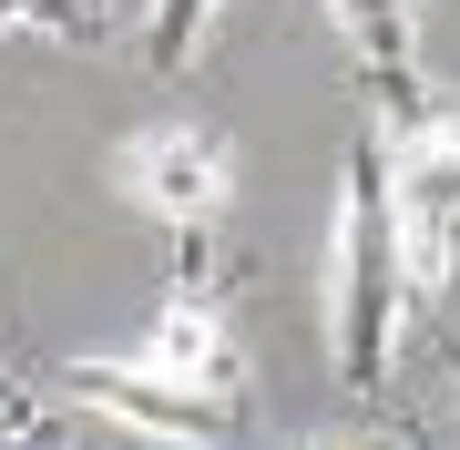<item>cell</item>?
<instances>
[{
    "mask_svg": "<svg viewBox=\"0 0 460 450\" xmlns=\"http://www.w3.org/2000/svg\"><path fill=\"white\" fill-rule=\"evenodd\" d=\"M205 21H215V0H154V11H144V62L164 72V83H184V72H195Z\"/></svg>",
    "mask_w": 460,
    "mask_h": 450,
    "instance_id": "7",
    "label": "cell"
},
{
    "mask_svg": "<svg viewBox=\"0 0 460 450\" xmlns=\"http://www.w3.org/2000/svg\"><path fill=\"white\" fill-rule=\"evenodd\" d=\"M328 21L358 62L368 123H389V144L440 123V93H429V62H420V0H328Z\"/></svg>",
    "mask_w": 460,
    "mask_h": 450,
    "instance_id": "4",
    "label": "cell"
},
{
    "mask_svg": "<svg viewBox=\"0 0 460 450\" xmlns=\"http://www.w3.org/2000/svg\"><path fill=\"white\" fill-rule=\"evenodd\" d=\"M0 450H62V419L31 410V400L11 389V400H0Z\"/></svg>",
    "mask_w": 460,
    "mask_h": 450,
    "instance_id": "9",
    "label": "cell"
},
{
    "mask_svg": "<svg viewBox=\"0 0 460 450\" xmlns=\"http://www.w3.org/2000/svg\"><path fill=\"white\" fill-rule=\"evenodd\" d=\"M399 225H410V277L420 297L460 307V123H420V134H399Z\"/></svg>",
    "mask_w": 460,
    "mask_h": 450,
    "instance_id": "5",
    "label": "cell"
},
{
    "mask_svg": "<svg viewBox=\"0 0 460 450\" xmlns=\"http://www.w3.org/2000/svg\"><path fill=\"white\" fill-rule=\"evenodd\" d=\"M144 368H164L184 389H235V328H226V256L205 225L174 235V287L154 307V338L133 349Z\"/></svg>",
    "mask_w": 460,
    "mask_h": 450,
    "instance_id": "3",
    "label": "cell"
},
{
    "mask_svg": "<svg viewBox=\"0 0 460 450\" xmlns=\"http://www.w3.org/2000/svg\"><path fill=\"white\" fill-rule=\"evenodd\" d=\"M11 11L51 41H102V0H11Z\"/></svg>",
    "mask_w": 460,
    "mask_h": 450,
    "instance_id": "8",
    "label": "cell"
},
{
    "mask_svg": "<svg viewBox=\"0 0 460 450\" xmlns=\"http://www.w3.org/2000/svg\"><path fill=\"white\" fill-rule=\"evenodd\" d=\"M0 400H11V379H0Z\"/></svg>",
    "mask_w": 460,
    "mask_h": 450,
    "instance_id": "12",
    "label": "cell"
},
{
    "mask_svg": "<svg viewBox=\"0 0 460 450\" xmlns=\"http://www.w3.org/2000/svg\"><path fill=\"white\" fill-rule=\"evenodd\" d=\"M410 225H399V154L389 123L348 134V184H338V287H328V349H338V400L378 410L399 368V328H410Z\"/></svg>",
    "mask_w": 460,
    "mask_h": 450,
    "instance_id": "1",
    "label": "cell"
},
{
    "mask_svg": "<svg viewBox=\"0 0 460 450\" xmlns=\"http://www.w3.org/2000/svg\"><path fill=\"white\" fill-rule=\"evenodd\" d=\"M328 450H399V440H378V430H358V440H328Z\"/></svg>",
    "mask_w": 460,
    "mask_h": 450,
    "instance_id": "10",
    "label": "cell"
},
{
    "mask_svg": "<svg viewBox=\"0 0 460 450\" xmlns=\"http://www.w3.org/2000/svg\"><path fill=\"white\" fill-rule=\"evenodd\" d=\"M62 400L102 410L113 430L184 440V450H215V440L246 430V400H235V389H184V379H164V368H144V358H72L62 368Z\"/></svg>",
    "mask_w": 460,
    "mask_h": 450,
    "instance_id": "2",
    "label": "cell"
},
{
    "mask_svg": "<svg viewBox=\"0 0 460 450\" xmlns=\"http://www.w3.org/2000/svg\"><path fill=\"white\" fill-rule=\"evenodd\" d=\"M11 21H21V11H11V0H0V31H11Z\"/></svg>",
    "mask_w": 460,
    "mask_h": 450,
    "instance_id": "11",
    "label": "cell"
},
{
    "mask_svg": "<svg viewBox=\"0 0 460 450\" xmlns=\"http://www.w3.org/2000/svg\"><path fill=\"white\" fill-rule=\"evenodd\" d=\"M113 174H123V195L144 205V216H164V225L184 235V225H205L215 205H226L235 154H226L215 123H144V134L113 154Z\"/></svg>",
    "mask_w": 460,
    "mask_h": 450,
    "instance_id": "6",
    "label": "cell"
}]
</instances>
